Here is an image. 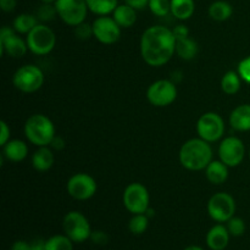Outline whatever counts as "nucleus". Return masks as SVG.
I'll return each mask as SVG.
<instances>
[{
	"mask_svg": "<svg viewBox=\"0 0 250 250\" xmlns=\"http://www.w3.org/2000/svg\"><path fill=\"white\" fill-rule=\"evenodd\" d=\"M205 176L212 185H222L229 178V166L221 160H212L205 168Z\"/></svg>",
	"mask_w": 250,
	"mask_h": 250,
	"instance_id": "6ab92c4d",
	"label": "nucleus"
},
{
	"mask_svg": "<svg viewBox=\"0 0 250 250\" xmlns=\"http://www.w3.org/2000/svg\"><path fill=\"white\" fill-rule=\"evenodd\" d=\"M50 146L51 148L56 149V150H61V149L65 148V141H63L62 137L55 136L53 138V141H51Z\"/></svg>",
	"mask_w": 250,
	"mask_h": 250,
	"instance_id": "ea45409f",
	"label": "nucleus"
},
{
	"mask_svg": "<svg viewBox=\"0 0 250 250\" xmlns=\"http://www.w3.org/2000/svg\"><path fill=\"white\" fill-rule=\"evenodd\" d=\"M112 17L121 28H129L137 21V10L125 2L122 5H117L112 12Z\"/></svg>",
	"mask_w": 250,
	"mask_h": 250,
	"instance_id": "412c9836",
	"label": "nucleus"
},
{
	"mask_svg": "<svg viewBox=\"0 0 250 250\" xmlns=\"http://www.w3.org/2000/svg\"><path fill=\"white\" fill-rule=\"evenodd\" d=\"M148 7L155 16L164 17L171 12V0H149Z\"/></svg>",
	"mask_w": 250,
	"mask_h": 250,
	"instance_id": "c756f323",
	"label": "nucleus"
},
{
	"mask_svg": "<svg viewBox=\"0 0 250 250\" xmlns=\"http://www.w3.org/2000/svg\"><path fill=\"white\" fill-rule=\"evenodd\" d=\"M232 14H233V7L225 0H217L209 6V16L215 21H226L232 16Z\"/></svg>",
	"mask_w": 250,
	"mask_h": 250,
	"instance_id": "b1692460",
	"label": "nucleus"
},
{
	"mask_svg": "<svg viewBox=\"0 0 250 250\" xmlns=\"http://www.w3.org/2000/svg\"><path fill=\"white\" fill-rule=\"evenodd\" d=\"M125 2L136 10H143L149 5V0H125Z\"/></svg>",
	"mask_w": 250,
	"mask_h": 250,
	"instance_id": "4c0bfd02",
	"label": "nucleus"
},
{
	"mask_svg": "<svg viewBox=\"0 0 250 250\" xmlns=\"http://www.w3.org/2000/svg\"><path fill=\"white\" fill-rule=\"evenodd\" d=\"M176 53L183 60H192L198 54V44L192 38L176 39Z\"/></svg>",
	"mask_w": 250,
	"mask_h": 250,
	"instance_id": "5701e85b",
	"label": "nucleus"
},
{
	"mask_svg": "<svg viewBox=\"0 0 250 250\" xmlns=\"http://www.w3.org/2000/svg\"><path fill=\"white\" fill-rule=\"evenodd\" d=\"M194 11V0H171V14L181 21L190 19Z\"/></svg>",
	"mask_w": 250,
	"mask_h": 250,
	"instance_id": "4be33fe9",
	"label": "nucleus"
},
{
	"mask_svg": "<svg viewBox=\"0 0 250 250\" xmlns=\"http://www.w3.org/2000/svg\"><path fill=\"white\" fill-rule=\"evenodd\" d=\"M229 125L238 132L250 131V104L237 106L229 115Z\"/></svg>",
	"mask_w": 250,
	"mask_h": 250,
	"instance_id": "f3484780",
	"label": "nucleus"
},
{
	"mask_svg": "<svg viewBox=\"0 0 250 250\" xmlns=\"http://www.w3.org/2000/svg\"><path fill=\"white\" fill-rule=\"evenodd\" d=\"M53 2H43L42 6H39L38 11H37V19L42 22H49L53 21L55 19V16L58 15V11H56L55 4L51 5Z\"/></svg>",
	"mask_w": 250,
	"mask_h": 250,
	"instance_id": "7c9ffc66",
	"label": "nucleus"
},
{
	"mask_svg": "<svg viewBox=\"0 0 250 250\" xmlns=\"http://www.w3.org/2000/svg\"><path fill=\"white\" fill-rule=\"evenodd\" d=\"M93 32L97 41L103 44L116 43L121 36V27L117 24L114 17L99 16L93 22Z\"/></svg>",
	"mask_w": 250,
	"mask_h": 250,
	"instance_id": "2eb2a0df",
	"label": "nucleus"
},
{
	"mask_svg": "<svg viewBox=\"0 0 250 250\" xmlns=\"http://www.w3.org/2000/svg\"><path fill=\"white\" fill-rule=\"evenodd\" d=\"M14 85L23 93H34L44 83V73L38 66L24 65L20 67L12 77Z\"/></svg>",
	"mask_w": 250,
	"mask_h": 250,
	"instance_id": "0eeeda50",
	"label": "nucleus"
},
{
	"mask_svg": "<svg viewBox=\"0 0 250 250\" xmlns=\"http://www.w3.org/2000/svg\"><path fill=\"white\" fill-rule=\"evenodd\" d=\"M229 229L225 225L217 224L212 226L207 233V246L211 250H225L229 243Z\"/></svg>",
	"mask_w": 250,
	"mask_h": 250,
	"instance_id": "dca6fc26",
	"label": "nucleus"
},
{
	"mask_svg": "<svg viewBox=\"0 0 250 250\" xmlns=\"http://www.w3.org/2000/svg\"><path fill=\"white\" fill-rule=\"evenodd\" d=\"M208 212L214 221L219 224L227 222L236 212L234 198L229 193H216L208 202Z\"/></svg>",
	"mask_w": 250,
	"mask_h": 250,
	"instance_id": "1a4fd4ad",
	"label": "nucleus"
},
{
	"mask_svg": "<svg viewBox=\"0 0 250 250\" xmlns=\"http://www.w3.org/2000/svg\"><path fill=\"white\" fill-rule=\"evenodd\" d=\"M46 250H73V242L66 234H55L45 241Z\"/></svg>",
	"mask_w": 250,
	"mask_h": 250,
	"instance_id": "cd10ccee",
	"label": "nucleus"
},
{
	"mask_svg": "<svg viewBox=\"0 0 250 250\" xmlns=\"http://www.w3.org/2000/svg\"><path fill=\"white\" fill-rule=\"evenodd\" d=\"M63 232L73 243H83L92 234V229L87 217L80 211H70L65 215L62 221Z\"/></svg>",
	"mask_w": 250,
	"mask_h": 250,
	"instance_id": "39448f33",
	"label": "nucleus"
},
{
	"mask_svg": "<svg viewBox=\"0 0 250 250\" xmlns=\"http://www.w3.org/2000/svg\"><path fill=\"white\" fill-rule=\"evenodd\" d=\"M212 161V149L209 142L193 138L186 142L180 150V163L189 171L205 170Z\"/></svg>",
	"mask_w": 250,
	"mask_h": 250,
	"instance_id": "f03ea898",
	"label": "nucleus"
},
{
	"mask_svg": "<svg viewBox=\"0 0 250 250\" xmlns=\"http://www.w3.org/2000/svg\"><path fill=\"white\" fill-rule=\"evenodd\" d=\"M0 128H1V132H0V146H4L10 141V128L5 121H0Z\"/></svg>",
	"mask_w": 250,
	"mask_h": 250,
	"instance_id": "c9c22d12",
	"label": "nucleus"
},
{
	"mask_svg": "<svg viewBox=\"0 0 250 250\" xmlns=\"http://www.w3.org/2000/svg\"><path fill=\"white\" fill-rule=\"evenodd\" d=\"M197 132L199 138L212 143L222 138L225 133V122L216 112H205L197 122Z\"/></svg>",
	"mask_w": 250,
	"mask_h": 250,
	"instance_id": "9b49d317",
	"label": "nucleus"
},
{
	"mask_svg": "<svg viewBox=\"0 0 250 250\" xmlns=\"http://www.w3.org/2000/svg\"><path fill=\"white\" fill-rule=\"evenodd\" d=\"M241 76L236 71H229L221 78L222 92L229 95H234L241 89Z\"/></svg>",
	"mask_w": 250,
	"mask_h": 250,
	"instance_id": "393cba45",
	"label": "nucleus"
},
{
	"mask_svg": "<svg viewBox=\"0 0 250 250\" xmlns=\"http://www.w3.org/2000/svg\"><path fill=\"white\" fill-rule=\"evenodd\" d=\"M246 155V146L243 142L237 137H227L219 146L220 160L229 167H236L241 165Z\"/></svg>",
	"mask_w": 250,
	"mask_h": 250,
	"instance_id": "4468645a",
	"label": "nucleus"
},
{
	"mask_svg": "<svg viewBox=\"0 0 250 250\" xmlns=\"http://www.w3.org/2000/svg\"><path fill=\"white\" fill-rule=\"evenodd\" d=\"M146 216L149 217V219H150V217H153L154 216V210L151 209V208H149L148 210H146Z\"/></svg>",
	"mask_w": 250,
	"mask_h": 250,
	"instance_id": "c03bdc74",
	"label": "nucleus"
},
{
	"mask_svg": "<svg viewBox=\"0 0 250 250\" xmlns=\"http://www.w3.org/2000/svg\"><path fill=\"white\" fill-rule=\"evenodd\" d=\"M29 244H31V250H46L45 241L42 238L34 239Z\"/></svg>",
	"mask_w": 250,
	"mask_h": 250,
	"instance_id": "a19ab883",
	"label": "nucleus"
},
{
	"mask_svg": "<svg viewBox=\"0 0 250 250\" xmlns=\"http://www.w3.org/2000/svg\"><path fill=\"white\" fill-rule=\"evenodd\" d=\"M54 4L59 17L66 24L72 27L84 22L89 10L85 0H56Z\"/></svg>",
	"mask_w": 250,
	"mask_h": 250,
	"instance_id": "6e6552de",
	"label": "nucleus"
},
{
	"mask_svg": "<svg viewBox=\"0 0 250 250\" xmlns=\"http://www.w3.org/2000/svg\"><path fill=\"white\" fill-rule=\"evenodd\" d=\"M54 154L50 149L46 146H39L38 150L34 151L32 155V165L39 172H45L50 170L54 165Z\"/></svg>",
	"mask_w": 250,
	"mask_h": 250,
	"instance_id": "aec40b11",
	"label": "nucleus"
},
{
	"mask_svg": "<svg viewBox=\"0 0 250 250\" xmlns=\"http://www.w3.org/2000/svg\"><path fill=\"white\" fill-rule=\"evenodd\" d=\"M183 250H205V249L202 248V247H199V246H189Z\"/></svg>",
	"mask_w": 250,
	"mask_h": 250,
	"instance_id": "37998d69",
	"label": "nucleus"
},
{
	"mask_svg": "<svg viewBox=\"0 0 250 250\" xmlns=\"http://www.w3.org/2000/svg\"><path fill=\"white\" fill-rule=\"evenodd\" d=\"M249 158H250V151H249Z\"/></svg>",
	"mask_w": 250,
	"mask_h": 250,
	"instance_id": "49530a36",
	"label": "nucleus"
},
{
	"mask_svg": "<svg viewBox=\"0 0 250 250\" xmlns=\"http://www.w3.org/2000/svg\"><path fill=\"white\" fill-rule=\"evenodd\" d=\"M16 5H17L16 0H0V6H1V10L4 12L14 11Z\"/></svg>",
	"mask_w": 250,
	"mask_h": 250,
	"instance_id": "58836bf2",
	"label": "nucleus"
},
{
	"mask_svg": "<svg viewBox=\"0 0 250 250\" xmlns=\"http://www.w3.org/2000/svg\"><path fill=\"white\" fill-rule=\"evenodd\" d=\"M125 208L128 210L131 214H146V210L149 209V203H150V197L146 186L142 183L134 182L131 183L126 187L122 197Z\"/></svg>",
	"mask_w": 250,
	"mask_h": 250,
	"instance_id": "423d86ee",
	"label": "nucleus"
},
{
	"mask_svg": "<svg viewBox=\"0 0 250 250\" xmlns=\"http://www.w3.org/2000/svg\"><path fill=\"white\" fill-rule=\"evenodd\" d=\"M42 2H55L56 0H41Z\"/></svg>",
	"mask_w": 250,
	"mask_h": 250,
	"instance_id": "a18cd8bd",
	"label": "nucleus"
},
{
	"mask_svg": "<svg viewBox=\"0 0 250 250\" xmlns=\"http://www.w3.org/2000/svg\"><path fill=\"white\" fill-rule=\"evenodd\" d=\"M89 11L99 16H106V15L114 12L117 7V0H85Z\"/></svg>",
	"mask_w": 250,
	"mask_h": 250,
	"instance_id": "a878e982",
	"label": "nucleus"
},
{
	"mask_svg": "<svg viewBox=\"0 0 250 250\" xmlns=\"http://www.w3.org/2000/svg\"><path fill=\"white\" fill-rule=\"evenodd\" d=\"M226 224V227L231 236L241 237L243 236L244 232H246V222H244V220L241 219V217L233 216L232 219H229Z\"/></svg>",
	"mask_w": 250,
	"mask_h": 250,
	"instance_id": "2f4dec72",
	"label": "nucleus"
},
{
	"mask_svg": "<svg viewBox=\"0 0 250 250\" xmlns=\"http://www.w3.org/2000/svg\"><path fill=\"white\" fill-rule=\"evenodd\" d=\"M2 154L7 160L12 161V163H20V161H23L28 155V146L23 141L14 139L5 144Z\"/></svg>",
	"mask_w": 250,
	"mask_h": 250,
	"instance_id": "a211bd4d",
	"label": "nucleus"
},
{
	"mask_svg": "<svg viewBox=\"0 0 250 250\" xmlns=\"http://www.w3.org/2000/svg\"><path fill=\"white\" fill-rule=\"evenodd\" d=\"M97 182L88 173H76L67 181V193L76 200H88L97 193Z\"/></svg>",
	"mask_w": 250,
	"mask_h": 250,
	"instance_id": "f8f14e48",
	"label": "nucleus"
},
{
	"mask_svg": "<svg viewBox=\"0 0 250 250\" xmlns=\"http://www.w3.org/2000/svg\"><path fill=\"white\" fill-rule=\"evenodd\" d=\"M75 36L81 41H88L92 37H94V32H93V24L85 23L82 22L78 26L75 27Z\"/></svg>",
	"mask_w": 250,
	"mask_h": 250,
	"instance_id": "473e14b6",
	"label": "nucleus"
},
{
	"mask_svg": "<svg viewBox=\"0 0 250 250\" xmlns=\"http://www.w3.org/2000/svg\"><path fill=\"white\" fill-rule=\"evenodd\" d=\"M176 53V37L172 29L165 26H151L141 38V54L148 65L160 67Z\"/></svg>",
	"mask_w": 250,
	"mask_h": 250,
	"instance_id": "f257e3e1",
	"label": "nucleus"
},
{
	"mask_svg": "<svg viewBox=\"0 0 250 250\" xmlns=\"http://www.w3.org/2000/svg\"><path fill=\"white\" fill-rule=\"evenodd\" d=\"M24 134L32 144L37 146H50L55 134V126L48 116L34 114L24 124Z\"/></svg>",
	"mask_w": 250,
	"mask_h": 250,
	"instance_id": "7ed1b4c3",
	"label": "nucleus"
},
{
	"mask_svg": "<svg viewBox=\"0 0 250 250\" xmlns=\"http://www.w3.org/2000/svg\"><path fill=\"white\" fill-rule=\"evenodd\" d=\"M27 45L36 55H46L51 53L56 44L55 33L46 24L38 23L27 34Z\"/></svg>",
	"mask_w": 250,
	"mask_h": 250,
	"instance_id": "20e7f679",
	"label": "nucleus"
},
{
	"mask_svg": "<svg viewBox=\"0 0 250 250\" xmlns=\"http://www.w3.org/2000/svg\"><path fill=\"white\" fill-rule=\"evenodd\" d=\"M149 225V217L146 214H136L132 216V219L128 222V229L131 233L136 234H143L146 231Z\"/></svg>",
	"mask_w": 250,
	"mask_h": 250,
	"instance_id": "c85d7f7f",
	"label": "nucleus"
},
{
	"mask_svg": "<svg viewBox=\"0 0 250 250\" xmlns=\"http://www.w3.org/2000/svg\"><path fill=\"white\" fill-rule=\"evenodd\" d=\"M14 28L4 26L0 29V53L7 54L11 58H22L28 50L27 42L17 36Z\"/></svg>",
	"mask_w": 250,
	"mask_h": 250,
	"instance_id": "ddd939ff",
	"label": "nucleus"
},
{
	"mask_svg": "<svg viewBox=\"0 0 250 250\" xmlns=\"http://www.w3.org/2000/svg\"><path fill=\"white\" fill-rule=\"evenodd\" d=\"M172 32L173 34H175L176 39L187 38V37H189V29H188V27L185 26V24H177V26L172 29Z\"/></svg>",
	"mask_w": 250,
	"mask_h": 250,
	"instance_id": "e433bc0d",
	"label": "nucleus"
},
{
	"mask_svg": "<svg viewBox=\"0 0 250 250\" xmlns=\"http://www.w3.org/2000/svg\"><path fill=\"white\" fill-rule=\"evenodd\" d=\"M238 75L241 76L242 80L244 82L250 83V55L247 56L246 59L238 63V70H237Z\"/></svg>",
	"mask_w": 250,
	"mask_h": 250,
	"instance_id": "72a5a7b5",
	"label": "nucleus"
},
{
	"mask_svg": "<svg viewBox=\"0 0 250 250\" xmlns=\"http://www.w3.org/2000/svg\"><path fill=\"white\" fill-rule=\"evenodd\" d=\"M89 239L94 244H98V246H104V244H106L107 242H109V236L103 231H92V234H90Z\"/></svg>",
	"mask_w": 250,
	"mask_h": 250,
	"instance_id": "f704fd0d",
	"label": "nucleus"
},
{
	"mask_svg": "<svg viewBox=\"0 0 250 250\" xmlns=\"http://www.w3.org/2000/svg\"><path fill=\"white\" fill-rule=\"evenodd\" d=\"M11 250H31V244L26 241H16L11 246Z\"/></svg>",
	"mask_w": 250,
	"mask_h": 250,
	"instance_id": "79ce46f5",
	"label": "nucleus"
},
{
	"mask_svg": "<svg viewBox=\"0 0 250 250\" xmlns=\"http://www.w3.org/2000/svg\"><path fill=\"white\" fill-rule=\"evenodd\" d=\"M37 24L38 19L31 14H21L14 20V29L20 34H28Z\"/></svg>",
	"mask_w": 250,
	"mask_h": 250,
	"instance_id": "bb28decb",
	"label": "nucleus"
},
{
	"mask_svg": "<svg viewBox=\"0 0 250 250\" xmlns=\"http://www.w3.org/2000/svg\"><path fill=\"white\" fill-rule=\"evenodd\" d=\"M149 103L156 107H165L172 104L177 98V88L168 80L155 81L146 90Z\"/></svg>",
	"mask_w": 250,
	"mask_h": 250,
	"instance_id": "9d476101",
	"label": "nucleus"
}]
</instances>
